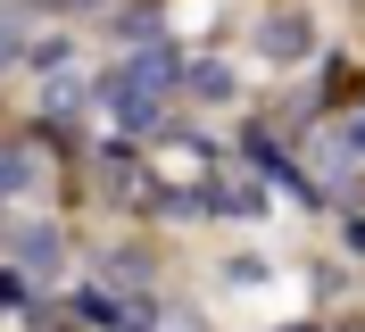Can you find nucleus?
Returning <instances> with one entry per match:
<instances>
[{
    "label": "nucleus",
    "mask_w": 365,
    "mask_h": 332,
    "mask_svg": "<svg viewBox=\"0 0 365 332\" xmlns=\"http://www.w3.org/2000/svg\"><path fill=\"white\" fill-rule=\"evenodd\" d=\"M257 50H266L274 66H299L307 50H316V25H307V9H274V17L257 25Z\"/></svg>",
    "instance_id": "f257e3e1"
},
{
    "label": "nucleus",
    "mask_w": 365,
    "mask_h": 332,
    "mask_svg": "<svg viewBox=\"0 0 365 332\" xmlns=\"http://www.w3.org/2000/svg\"><path fill=\"white\" fill-rule=\"evenodd\" d=\"M17 274H34V283H42V274H58V233H17Z\"/></svg>",
    "instance_id": "f03ea898"
},
{
    "label": "nucleus",
    "mask_w": 365,
    "mask_h": 332,
    "mask_svg": "<svg viewBox=\"0 0 365 332\" xmlns=\"http://www.w3.org/2000/svg\"><path fill=\"white\" fill-rule=\"evenodd\" d=\"M207 208H232V216H266V191H257V175H225Z\"/></svg>",
    "instance_id": "7ed1b4c3"
},
{
    "label": "nucleus",
    "mask_w": 365,
    "mask_h": 332,
    "mask_svg": "<svg viewBox=\"0 0 365 332\" xmlns=\"http://www.w3.org/2000/svg\"><path fill=\"white\" fill-rule=\"evenodd\" d=\"M100 274H108V283H125V291H141V283H150V249H108V258H100Z\"/></svg>",
    "instance_id": "20e7f679"
},
{
    "label": "nucleus",
    "mask_w": 365,
    "mask_h": 332,
    "mask_svg": "<svg viewBox=\"0 0 365 332\" xmlns=\"http://www.w3.org/2000/svg\"><path fill=\"white\" fill-rule=\"evenodd\" d=\"M182 91H191V100H225L232 75H225V66H191V75H182Z\"/></svg>",
    "instance_id": "39448f33"
},
{
    "label": "nucleus",
    "mask_w": 365,
    "mask_h": 332,
    "mask_svg": "<svg viewBox=\"0 0 365 332\" xmlns=\"http://www.w3.org/2000/svg\"><path fill=\"white\" fill-rule=\"evenodd\" d=\"M349 249H357V258H365V216H349Z\"/></svg>",
    "instance_id": "423d86ee"
},
{
    "label": "nucleus",
    "mask_w": 365,
    "mask_h": 332,
    "mask_svg": "<svg viewBox=\"0 0 365 332\" xmlns=\"http://www.w3.org/2000/svg\"><path fill=\"white\" fill-rule=\"evenodd\" d=\"M282 332H324V324H282Z\"/></svg>",
    "instance_id": "0eeeda50"
}]
</instances>
